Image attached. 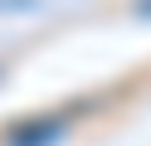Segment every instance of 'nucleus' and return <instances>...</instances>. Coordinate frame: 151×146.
I'll use <instances>...</instances> for the list:
<instances>
[{
  "label": "nucleus",
  "instance_id": "obj_1",
  "mask_svg": "<svg viewBox=\"0 0 151 146\" xmlns=\"http://www.w3.org/2000/svg\"><path fill=\"white\" fill-rule=\"evenodd\" d=\"M59 136H63V117H34L29 127L10 136V146H54Z\"/></svg>",
  "mask_w": 151,
  "mask_h": 146
},
{
  "label": "nucleus",
  "instance_id": "obj_2",
  "mask_svg": "<svg viewBox=\"0 0 151 146\" xmlns=\"http://www.w3.org/2000/svg\"><path fill=\"white\" fill-rule=\"evenodd\" d=\"M141 15H151V0H146V5H141Z\"/></svg>",
  "mask_w": 151,
  "mask_h": 146
}]
</instances>
